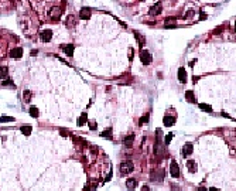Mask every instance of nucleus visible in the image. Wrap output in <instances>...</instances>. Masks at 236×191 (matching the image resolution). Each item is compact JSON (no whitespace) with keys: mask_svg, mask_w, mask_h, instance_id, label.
Wrapping results in <instances>:
<instances>
[{"mask_svg":"<svg viewBox=\"0 0 236 191\" xmlns=\"http://www.w3.org/2000/svg\"><path fill=\"white\" fill-rule=\"evenodd\" d=\"M75 26V18H73V16H68V20H66V26L68 27H71V26Z\"/></svg>","mask_w":236,"mask_h":191,"instance_id":"25","label":"nucleus"},{"mask_svg":"<svg viewBox=\"0 0 236 191\" xmlns=\"http://www.w3.org/2000/svg\"><path fill=\"white\" fill-rule=\"evenodd\" d=\"M89 126H90V129L93 130V129L96 127V123H95V122H92V123H89Z\"/></svg>","mask_w":236,"mask_h":191,"instance_id":"29","label":"nucleus"},{"mask_svg":"<svg viewBox=\"0 0 236 191\" xmlns=\"http://www.w3.org/2000/svg\"><path fill=\"white\" fill-rule=\"evenodd\" d=\"M148 122V115H144L141 119H140V125H143V123H147Z\"/></svg>","mask_w":236,"mask_h":191,"instance_id":"28","label":"nucleus"},{"mask_svg":"<svg viewBox=\"0 0 236 191\" xmlns=\"http://www.w3.org/2000/svg\"><path fill=\"white\" fill-rule=\"evenodd\" d=\"M8 75V68L7 67H0V78H7Z\"/></svg>","mask_w":236,"mask_h":191,"instance_id":"20","label":"nucleus"},{"mask_svg":"<svg viewBox=\"0 0 236 191\" xmlns=\"http://www.w3.org/2000/svg\"><path fill=\"white\" fill-rule=\"evenodd\" d=\"M86 122H88V115L86 113H82L81 116H79V120H78V126H83Z\"/></svg>","mask_w":236,"mask_h":191,"instance_id":"18","label":"nucleus"},{"mask_svg":"<svg viewBox=\"0 0 236 191\" xmlns=\"http://www.w3.org/2000/svg\"><path fill=\"white\" fill-rule=\"evenodd\" d=\"M133 140H134V135H129L124 137V140H123V144L126 146V147H131V144H133Z\"/></svg>","mask_w":236,"mask_h":191,"instance_id":"15","label":"nucleus"},{"mask_svg":"<svg viewBox=\"0 0 236 191\" xmlns=\"http://www.w3.org/2000/svg\"><path fill=\"white\" fill-rule=\"evenodd\" d=\"M133 168H134V166H133L131 161H123L120 164V173L122 174H130L133 171Z\"/></svg>","mask_w":236,"mask_h":191,"instance_id":"2","label":"nucleus"},{"mask_svg":"<svg viewBox=\"0 0 236 191\" xmlns=\"http://www.w3.org/2000/svg\"><path fill=\"white\" fill-rule=\"evenodd\" d=\"M61 11H62V9L61 7H54L51 11H49V17H52L54 20H58V17L61 16Z\"/></svg>","mask_w":236,"mask_h":191,"instance_id":"13","label":"nucleus"},{"mask_svg":"<svg viewBox=\"0 0 236 191\" xmlns=\"http://www.w3.org/2000/svg\"><path fill=\"white\" fill-rule=\"evenodd\" d=\"M51 38H52V31L51 30H42L41 31V40L44 41V43L51 41Z\"/></svg>","mask_w":236,"mask_h":191,"instance_id":"8","label":"nucleus"},{"mask_svg":"<svg viewBox=\"0 0 236 191\" xmlns=\"http://www.w3.org/2000/svg\"><path fill=\"white\" fill-rule=\"evenodd\" d=\"M21 55H23V48H20V47L13 48L10 51V57L11 58H21Z\"/></svg>","mask_w":236,"mask_h":191,"instance_id":"10","label":"nucleus"},{"mask_svg":"<svg viewBox=\"0 0 236 191\" xmlns=\"http://www.w3.org/2000/svg\"><path fill=\"white\" fill-rule=\"evenodd\" d=\"M185 99H187L188 102L194 104V102H195V98H194V92H192V91H187V92H185Z\"/></svg>","mask_w":236,"mask_h":191,"instance_id":"17","label":"nucleus"},{"mask_svg":"<svg viewBox=\"0 0 236 191\" xmlns=\"http://www.w3.org/2000/svg\"><path fill=\"white\" fill-rule=\"evenodd\" d=\"M141 191H150V188H148V187H147V185H144V187H143V188H141Z\"/></svg>","mask_w":236,"mask_h":191,"instance_id":"31","label":"nucleus"},{"mask_svg":"<svg viewBox=\"0 0 236 191\" xmlns=\"http://www.w3.org/2000/svg\"><path fill=\"white\" fill-rule=\"evenodd\" d=\"M150 178H151L153 181H161L164 178V170H161V168H154V170H151Z\"/></svg>","mask_w":236,"mask_h":191,"instance_id":"1","label":"nucleus"},{"mask_svg":"<svg viewBox=\"0 0 236 191\" xmlns=\"http://www.w3.org/2000/svg\"><path fill=\"white\" fill-rule=\"evenodd\" d=\"M192 150H194V146L191 143H185L184 146H182V156L184 157H187V156H189V154H192Z\"/></svg>","mask_w":236,"mask_h":191,"instance_id":"7","label":"nucleus"},{"mask_svg":"<svg viewBox=\"0 0 236 191\" xmlns=\"http://www.w3.org/2000/svg\"><path fill=\"white\" fill-rule=\"evenodd\" d=\"M163 123H164V126L170 127V126H172V125L175 123V118H174V116H164Z\"/></svg>","mask_w":236,"mask_h":191,"instance_id":"14","label":"nucleus"},{"mask_svg":"<svg viewBox=\"0 0 236 191\" xmlns=\"http://www.w3.org/2000/svg\"><path fill=\"white\" fill-rule=\"evenodd\" d=\"M178 80H179V82L181 84H187V71H185V68H179L178 70Z\"/></svg>","mask_w":236,"mask_h":191,"instance_id":"9","label":"nucleus"},{"mask_svg":"<svg viewBox=\"0 0 236 191\" xmlns=\"http://www.w3.org/2000/svg\"><path fill=\"white\" fill-rule=\"evenodd\" d=\"M233 30H235V31H236V21H235V28H233Z\"/></svg>","mask_w":236,"mask_h":191,"instance_id":"35","label":"nucleus"},{"mask_svg":"<svg viewBox=\"0 0 236 191\" xmlns=\"http://www.w3.org/2000/svg\"><path fill=\"white\" fill-rule=\"evenodd\" d=\"M171 139H172V133H168V135L165 136V139H164V143H165V144H170Z\"/></svg>","mask_w":236,"mask_h":191,"instance_id":"27","label":"nucleus"},{"mask_svg":"<svg viewBox=\"0 0 236 191\" xmlns=\"http://www.w3.org/2000/svg\"><path fill=\"white\" fill-rule=\"evenodd\" d=\"M170 173H171V175H172L174 178L179 177V166H178V163H177L175 160H172V161H171V164H170Z\"/></svg>","mask_w":236,"mask_h":191,"instance_id":"4","label":"nucleus"},{"mask_svg":"<svg viewBox=\"0 0 236 191\" xmlns=\"http://www.w3.org/2000/svg\"><path fill=\"white\" fill-rule=\"evenodd\" d=\"M161 10H163V6H161V3L158 1V3H155L154 6H151V7H150L148 14H150V16H157V14H160V13H161Z\"/></svg>","mask_w":236,"mask_h":191,"instance_id":"5","label":"nucleus"},{"mask_svg":"<svg viewBox=\"0 0 236 191\" xmlns=\"http://www.w3.org/2000/svg\"><path fill=\"white\" fill-rule=\"evenodd\" d=\"M141 1H143V0H141Z\"/></svg>","mask_w":236,"mask_h":191,"instance_id":"36","label":"nucleus"},{"mask_svg":"<svg viewBox=\"0 0 236 191\" xmlns=\"http://www.w3.org/2000/svg\"><path fill=\"white\" fill-rule=\"evenodd\" d=\"M23 95H24V101H25V102H28V101L31 99V92H30V91H24V94H23Z\"/></svg>","mask_w":236,"mask_h":191,"instance_id":"26","label":"nucleus"},{"mask_svg":"<svg viewBox=\"0 0 236 191\" xmlns=\"http://www.w3.org/2000/svg\"><path fill=\"white\" fill-rule=\"evenodd\" d=\"M219 31H222V27H218V28L215 30V34H218V33H219Z\"/></svg>","mask_w":236,"mask_h":191,"instance_id":"33","label":"nucleus"},{"mask_svg":"<svg viewBox=\"0 0 236 191\" xmlns=\"http://www.w3.org/2000/svg\"><path fill=\"white\" fill-rule=\"evenodd\" d=\"M0 122L1 123H4V122H14V118H11V116H1Z\"/></svg>","mask_w":236,"mask_h":191,"instance_id":"24","label":"nucleus"},{"mask_svg":"<svg viewBox=\"0 0 236 191\" xmlns=\"http://www.w3.org/2000/svg\"><path fill=\"white\" fill-rule=\"evenodd\" d=\"M100 136H102V137H107V139H110V140H112V139H113L112 129H110V127H109V129H106L105 132H102V133H100Z\"/></svg>","mask_w":236,"mask_h":191,"instance_id":"19","label":"nucleus"},{"mask_svg":"<svg viewBox=\"0 0 236 191\" xmlns=\"http://www.w3.org/2000/svg\"><path fill=\"white\" fill-rule=\"evenodd\" d=\"M187 168L191 171V173H195L196 170H198V168H196L195 161H192V160H188V161H187Z\"/></svg>","mask_w":236,"mask_h":191,"instance_id":"16","label":"nucleus"},{"mask_svg":"<svg viewBox=\"0 0 236 191\" xmlns=\"http://www.w3.org/2000/svg\"><path fill=\"white\" fill-rule=\"evenodd\" d=\"M209 191H220V190H218V188H215V187H211V188H209Z\"/></svg>","mask_w":236,"mask_h":191,"instance_id":"34","label":"nucleus"},{"mask_svg":"<svg viewBox=\"0 0 236 191\" xmlns=\"http://www.w3.org/2000/svg\"><path fill=\"white\" fill-rule=\"evenodd\" d=\"M198 106H199L202 111H205V112H212V108L209 106V105H206V104H199Z\"/></svg>","mask_w":236,"mask_h":191,"instance_id":"23","label":"nucleus"},{"mask_svg":"<svg viewBox=\"0 0 236 191\" xmlns=\"http://www.w3.org/2000/svg\"><path fill=\"white\" fill-rule=\"evenodd\" d=\"M140 61L143 62V65H148L151 62V54L147 50H141L140 51Z\"/></svg>","mask_w":236,"mask_h":191,"instance_id":"3","label":"nucleus"},{"mask_svg":"<svg viewBox=\"0 0 236 191\" xmlns=\"http://www.w3.org/2000/svg\"><path fill=\"white\" fill-rule=\"evenodd\" d=\"M90 9L89 7H82L81 11H79V18H82V20H88V18H90Z\"/></svg>","mask_w":236,"mask_h":191,"instance_id":"6","label":"nucleus"},{"mask_svg":"<svg viewBox=\"0 0 236 191\" xmlns=\"http://www.w3.org/2000/svg\"><path fill=\"white\" fill-rule=\"evenodd\" d=\"M30 115H31L33 118H38V115H40V113H38V109H37L35 106H31V108H30Z\"/></svg>","mask_w":236,"mask_h":191,"instance_id":"22","label":"nucleus"},{"mask_svg":"<svg viewBox=\"0 0 236 191\" xmlns=\"http://www.w3.org/2000/svg\"><path fill=\"white\" fill-rule=\"evenodd\" d=\"M61 135L66 136V130H65V129H61Z\"/></svg>","mask_w":236,"mask_h":191,"instance_id":"32","label":"nucleus"},{"mask_svg":"<svg viewBox=\"0 0 236 191\" xmlns=\"http://www.w3.org/2000/svg\"><path fill=\"white\" fill-rule=\"evenodd\" d=\"M20 130H21V133H23V135L28 136V135H30V133H31V130H33V127H31V126H21V129H20Z\"/></svg>","mask_w":236,"mask_h":191,"instance_id":"21","label":"nucleus"},{"mask_svg":"<svg viewBox=\"0 0 236 191\" xmlns=\"http://www.w3.org/2000/svg\"><path fill=\"white\" fill-rule=\"evenodd\" d=\"M61 48L65 51V54L66 55H73V44H62L61 45Z\"/></svg>","mask_w":236,"mask_h":191,"instance_id":"12","label":"nucleus"},{"mask_svg":"<svg viewBox=\"0 0 236 191\" xmlns=\"http://www.w3.org/2000/svg\"><path fill=\"white\" fill-rule=\"evenodd\" d=\"M196 191H208L205 187H199V188H196Z\"/></svg>","mask_w":236,"mask_h":191,"instance_id":"30","label":"nucleus"},{"mask_svg":"<svg viewBox=\"0 0 236 191\" xmlns=\"http://www.w3.org/2000/svg\"><path fill=\"white\" fill-rule=\"evenodd\" d=\"M126 187H127V190L133 191L136 187H137V180H134V178H127V180H126Z\"/></svg>","mask_w":236,"mask_h":191,"instance_id":"11","label":"nucleus"}]
</instances>
